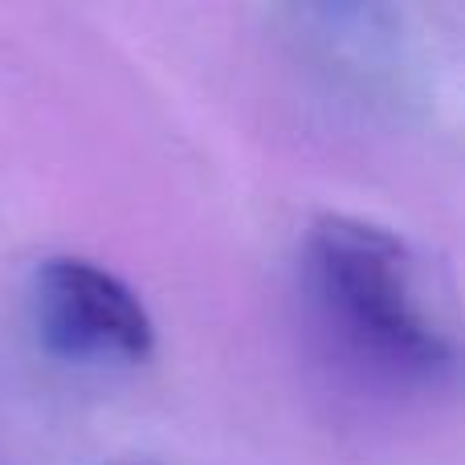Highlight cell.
I'll return each instance as SVG.
<instances>
[{
    "label": "cell",
    "instance_id": "2",
    "mask_svg": "<svg viewBox=\"0 0 465 465\" xmlns=\"http://www.w3.org/2000/svg\"><path fill=\"white\" fill-rule=\"evenodd\" d=\"M33 327L65 363H143L155 351V322L143 298L86 257H49L33 270Z\"/></svg>",
    "mask_w": 465,
    "mask_h": 465
},
{
    "label": "cell",
    "instance_id": "1",
    "mask_svg": "<svg viewBox=\"0 0 465 465\" xmlns=\"http://www.w3.org/2000/svg\"><path fill=\"white\" fill-rule=\"evenodd\" d=\"M302 270L322 322L363 363L420 384L453 371L450 335L420 302L417 257L392 229L322 213L306 232Z\"/></svg>",
    "mask_w": 465,
    "mask_h": 465
}]
</instances>
